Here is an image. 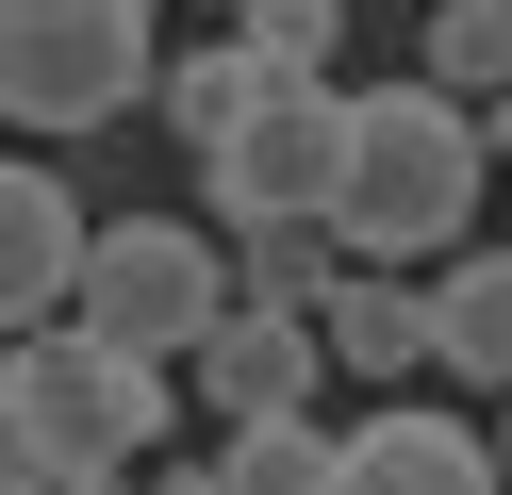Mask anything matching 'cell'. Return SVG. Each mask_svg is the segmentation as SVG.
<instances>
[{"label": "cell", "instance_id": "6da1fadb", "mask_svg": "<svg viewBox=\"0 0 512 495\" xmlns=\"http://www.w3.org/2000/svg\"><path fill=\"white\" fill-rule=\"evenodd\" d=\"M479 182H512V149H496V99H463V83H364V132H347V248L364 264H446V248H479Z\"/></svg>", "mask_w": 512, "mask_h": 495}, {"label": "cell", "instance_id": "7a4b0ae2", "mask_svg": "<svg viewBox=\"0 0 512 495\" xmlns=\"http://www.w3.org/2000/svg\"><path fill=\"white\" fill-rule=\"evenodd\" d=\"M166 363L149 347H116V330H83V314H50V330H17V363H0V446L17 462H83V479H133L149 446H166Z\"/></svg>", "mask_w": 512, "mask_h": 495}, {"label": "cell", "instance_id": "3957f363", "mask_svg": "<svg viewBox=\"0 0 512 495\" xmlns=\"http://www.w3.org/2000/svg\"><path fill=\"white\" fill-rule=\"evenodd\" d=\"M166 83V0H0V116L100 132Z\"/></svg>", "mask_w": 512, "mask_h": 495}, {"label": "cell", "instance_id": "277c9868", "mask_svg": "<svg viewBox=\"0 0 512 495\" xmlns=\"http://www.w3.org/2000/svg\"><path fill=\"white\" fill-rule=\"evenodd\" d=\"M232 297H248V264H232V231H199V215H116L100 264H83V330H116V347H149V363H199Z\"/></svg>", "mask_w": 512, "mask_h": 495}, {"label": "cell", "instance_id": "5b68a950", "mask_svg": "<svg viewBox=\"0 0 512 495\" xmlns=\"http://www.w3.org/2000/svg\"><path fill=\"white\" fill-rule=\"evenodd\" d=\"M347 132H364V83H298L281 66L265 116L199 165L215 182V231H265V215H347Z\"/></svg>", "mask_w": 512, "mask_h": 495}, {"label": "cell", "instance_id": "8992f818", "mask_svg": "<svg viewBox=\"0 0 512 495\" xmlns=\"http://www.w3.org/2000/svg\"><path fill=\"white\" fill-rule=\"evenodd\" d=\"M83 264H100V231H83V182H67L50 149H17V165H0V314H17V330L83 314Z\"/></svg>", "mask_w": 512, "mask_h": 495}, {"label": "cell", "instance_id": "52a82bcc", "mask_svg": "<svg viewBox=\"0 0 512 495\" xmlns=\"http://www.w3.org/2000/svg\"><path fill=\"white\" fill-rule=\"evenodd\" d=\"M314 380H331V314H281V297H232L215 347H199L215 429H232V413H314Z\"/></svg>", "mask_w": 512, "mask_h": 495}, {"label": "cell", "instance_id": "ba28073f", "mask_svg": "<svg viewBox=\"0 0 512 495\" xmlns=\"http://www.w3.org/2000/svg\"><path fill=\"white\" fill-rule=\"evenodd\" d=\"M331 495H512V462L463 413H364L347 462H331Z\"/></svg>", "mask_w": 512, "mask_h": 495}, {"label": "cell", "instance_id": "9c48e42d", "mask_svg": "<svg viewBox=\"0 0 512 495\" xmlns=\"http://www.w3.org/2000/svg\"><path fill=\"white\" fill-rule=\"evenodd\" d=\"M331 363H347V380H380V396L430 380V363H446L430 264H347V281H331Z\"/></svg>", "mask_w": 512, "mask_h": 495}, {"label": "cell", "instance_id": "30bf717a", "mask_svg": "<svg viewBox=\"0 0 512 495\" xmlns=\"http://www.w3.org/2000/svg\"><path fill=\"white\" fill-rule=\"evenodd\" d=\"M265 83H281V66L248 50L232 17H215L199 50H166V83H149V116H166V149H182V165H215V149H232L248 116H265Z\"/></svg>", "mask_w": 512, "mask_h": 495}, {"label": "cell", "instance_id": "8fae6325", "mask_svg": "<svg viewBox=\"0 0 512 495\" xmlns=\"http://www.w3.org/2000/svg\"><path fill=\"white\" fill-rule=\"evenodd\" d=\"M430 314H446V380L512 396V248H446L430 264Z\"/></svg>", "mask_w": 512, "mask_h": 495}, {"label": "cell", "instance_id": "7c38bea8", "mask_svg": "<svg viewBox=\"0 0 512 495\" xmlns=\"http://www.w3.org/2000/svg\"><path fill=\"white\" fill-rule=\"evenodd\" d=\"M331 462H347L331 413H232L215 429V479L232 495H331Z\"/></svg>", "mask_w": 512, "mask_h": 495}, {"label": "cell", "instance_id": "4fadbf2b", "mask_svg": "<svg viewBox=\"0 0 512 495\" xmlns=\"http://www.w3.org/2000/svg\"><path fill=\"white\" fill-rule=\"evenodd\" d=\"M232 264H248V297H281V314H331V281L364 248H347L331 215H265V231H232Z\"/></svg>", "mask_w": 512, "mask_h": 495}, {"label": "cell", "instance_id": "5bb4252c", "mask_svg": "<svg viewBox=\"0 0 512 495\" xmlns=\"http://www.w3.org/2000/svg\"><path fill=\"white\" fill-rule=\"evenodd\" d=\"M413 66L463 83V99H512V0H430L413 17Z\"/></svg>", "mask_w": 512, "mask_h": 495}, {"label": "cell", "instance_id": "9a60e30c", "mask_svg": "<svg viewBox=\"0 0 512 495\" xmlns=\"http://www.w3.org/2000/svg\"><path fill=\"white\" fill-rule=\"evenodd\" d=\"M232 33L265 66H298V83H331V50H347V0H232Z\"/></svg>", "mask_w": 512, "mask_h": 495}, {"label": "cell", "instance_id": "2e32d148", "mask_svg": "<svg viewBox=\"0 0 512 495\" xmlns=\"http://www.w3.org/2000/svg\"><path fill=\"white\" fill-rule=\"evenodd\" d=\"M0 495H100V479H83V462H17V446H0Z\"/></svg>", "mask_w": 512, "mask_h": 495}, {"label": "cell", "instance_id": "e0dca14e", "mask_svg": "<svg viewBox=\"0 0 512 495\" xmlns=\"http://www.w3.org/2000/svg\"><path fill=\"white\" fill-rule=\"evenodd\" d=\"M496 149H512V99H496Z\"/></svg>", "mask_w": 512, "mask_h": 495}, {"label": "cell", "instance_id": "ac0fdd59", "mask_svg": "<svg viewBox=\"0 0 512 495\" xmlns=\"http://www.w3.org/2000/svg\"><path fill=\"white\" fill-rule=\"evenodd\" d=\"M496 462H512V413H496Z\"/></svg>", "mask_w": 512, "mask_h": 495}, {"label": "cell", "instance_id": "d6986e66", "mask_svg": "<svg viewBox=\"0 0 512 495\" xmlns=\"http://www.w3.org/2000/svg\"><path fill=\"white\" fill-rule=\"evenodd\" d=\"M215 17H232V0H215Z\"/></svg>", "mask_w": 512, "mask_h": 495}]
</instances>
